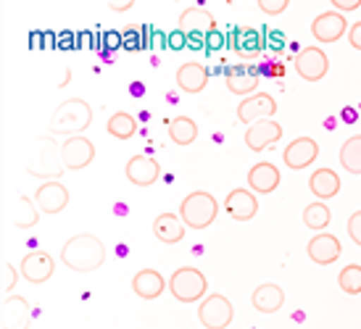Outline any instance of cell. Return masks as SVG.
Wrapping results in <instances>:
<instances>
[{
    "instance_id": "14",
    "label": "cell",
    "mask_w": 361,
    "mask_h": 329,
    "mask_svg": "<svg viewBox=\"0 0 361 329\" xmlns=\"http://www.w3.org/2000/svg\"><path fill=\"white\" fill-rule=\"evenodd\" d=\"M306 253H309V259L314 261V263L330 266V263H335V261L341 259L343 245L335 235H330V232H319V235H314V237L309 240Z\"/></svg>"
},
{
    "instance_id": "18",
    "label": "cell",
    "mask_w": 361,
    "mask_h": 329,
    "mask_svg": "<svg viewBox=\"0 0 361 329\" xmlns=\"http://www.w3.org/2000/svg\"><path fill=\"white\" fill-rule=\"evenodd\" d=\"M224 209L235 221H251L259 213V200L253 195V190H232L227 200H224Z\"/></svg>"
},
{
    "instance_id": "38",
    "label": "cell",
    "mask_w": 361,
    "mask_h": 329,
    "mask_svg": "<svg viewBox=\"0 0 361 329\" xmlns=\"http://www.w3.org/2000/svg\"><path fill=\"white\" fill-rule=\"evenodd\" d=\"M353 119H356V111H353V108L343 111V121H353Z\"/></svg>"
},
{
    "instance_id": "28",
    "label": "cell",
    "mask_w": 361,
    "mask_h": 329,
    "mask_svg": "<svg viewBox=\"0 0 361 329\" xmlns=\"http://www.w3.org/2000/svg\"><path fill=\"white\" fill-rule=\"evenodd\" d=\"M198 137V124L190 119V116H174L169 121V140L180 148H188L192 145Z\"/></svg>"
},
{
    "instance_id": "33",
    "label": "cell",
    "mask_w": 361,
    "mask_h": 329,
    "mask_svg": "<svg viewBox=\"0 0 361 329\" xmlns=\"http://www.w3.org/2000/svg\"><path fill=\"white\" fill-rule=\"evenodd\" d=\"M259 8L269 16H280L288 11V0H259Z\"/></svg>"
},
{
    "instance_id": "36",
    "label": "cell",
    "mask_w": 361,
    "mask_h": 329,
    "mask_svg": "<svg viewBox=\"0 0 361 329\" xmlns=\"http://www.w3.org/2000/svg\"><path fill=\"white\" fill-rule=\"evenodd\" d=\"M356 8H361V0H332V11H338V13H348Z\"/></svg>"
},
{
    "instance_id": "4",
    "label": "cell",
    "mask_w": 361,
    "mask_h": 329,
    "mask_svg": "<svg viewBox=\"0 0 361 329\" xmlns=\"http://www.w3.org/2000/svg\"><path fill=\"white\" fill-rule=\"evenodd\" d=\"M206 290H209V282H206V274L195 266H182L171 274L169 280V292L180 303H195V300L206 298Z\"/></svg>"
},
{
    "instance_id": "20",
    "label": "cell",
    "mask_w": 361,
    "mask_h": 329,
    "mask_svg": "<svg viewBox=\"0 0 361 329\" xmlns=\"http://www.w3.org/2000/svg\"><path fill=\"white\" fill-rule=\"evenodd\" d=\"M280 169L271 163V161H259L256 166H251L248 171V187L259 195H269L280 187Z\"/></svg>"
},
{
    "instance_id": "5",
    "label": "cell",
    "mask_w": 361,
    "mask_h": 329,
    "mask_svg": "<svg viewBox=\"0 0 361 329\" xmlns=\"http://www.w3.org/2000/svg\"><path fill=\"white\" fill-rule=\"evenodd\" d=\"M198 319L206 329H227L235 319V309L232 303L224 295L214 292V295H206L198 306Z\"/></svg>"
},
{
    "instance_id": "35",
    "label": "cell",
    "mask_w": 361,
    "mask_h": 329,
    "mask_svg": "<svg viewBox=\"0 0 361 329\" xmlns=\"http://www.w3.org/2000/svg\"><path fill=\"white\" fill-rule=\"evenodd\" d=\"M348 237L361 248V211L351 213V219H348Z\"/></svg>"
},
{
    "instance_id": "31",
    "label": "cell",
    "mask_w": 361,
    "mask_h": 329,
    "mask_svg": "<svg viewBox=\"0 0 361 329\" xmlns=\"http://www.w3.org/2000/svg\"><path fill=\"white\" fill-rule=\"evenodd\" d=\"M341 166L348 174H361V135H353L343 142L341 148Z\"/></svg>"
},
{
    "instance_id": "16",
    "label": "cell",
    "mask_w": 361,
    "mask_h": 329,
    "mask_svg": "<svg viewBox=\"0 0 361 329\" xmlns=\"http://www.w3.org/2000/svg\"><path fill=\"white\" fill-rule=\"evenodd\" d=\"M280 140H282V127L274 119H261L245 130V145L253 153H261V150H267L269 145H274V142Z\"/></svg>"
},
{
    "instance_id": "10",
    "label": "cell",
    "mask_w": 361,
    "mask_h": 329,
    "mask_svg": "<svg viewBox=\"0 0 361 329\" xmlns=\"http://www.w3.org/2000/svg\"><path fill=\"white\" fill-rule=\"evenodd\" d=\"M274 113H277V100L267 92H256L251 98H243V103L238 106V119L248 127L261 119H274Z\"/></svg>"
},
{
    "instance_id": "17",
    "label": "cell",
    "mask_w": 361,
    "mask_h": 329,
    "mask_svg": "<svg viewBox=\"0 0 361 329\" xmlns=\"http://www.w3.org/2000/svg\"><path fill=\"white\" fill-rule=\"evenodd\" d=\"M0 316H3V329H30L32 324V309L21 295H8L3 300Z\"/></svg>"
},
{
    "instance_id": "37",
    "label": "cell",
    "mask_w": 361,
    "mask_h": 329,
    "mask_svg": "<svg viewBox=\"0 0 361 329\" xmlns=\"http://www.w3.org/2000/svg\"><path fill=\"white\" fill-rule=\"evenodd\" d=\"M348 42H351L353 50H361V21L351 24V30H348Z\"/></svg>"
},
{
    "instance_id": "15",
    "label": "cell",
    "mask_w": 361,
    "mask_h": 329,
    "mask_svg": "<svg viewBox=\"0 0 361 329\" xmlns=\"http://www.w3.org/2000/svg\"><path fill=\"white\" fill-rule=\"evenodd\" d=\"M124 174H127V180L135 185V187H151L156 185L161 177V166L159 161L151 159V156H132L127 161V166H124Z\"/></svg>"
},
{
    "instance_id": "30",
    "label": "cell",
    "mask_w": 361,
    "mask_h": 329,
    "mask_svg": "<svg viewBox=\"0 0 361 329\" xmlns=\"http://www.w3.org/2000/svg\"><path fill=\"white\" fill-rule=\"evenodd\" d=\"M106 130L116 140H130V137H135V132H137V121L127 111H116L109 119V124H106Z\"/></svg>"
},
{
    "instance_id": "1",
    "label": "cell",
    "mask_w": 361,
    "mask_h": 329,
    "mask_svg": "<svg viewBox=\"0 0 361 329\" xmlns=\"http://www.w3.org/2000/svg\"><path fill=\"white\" fill-rule=\"evenodd\" d=\"M103 261H106V248L95 235H74L61 248V263L80 274L101 269Z\"/></svg>"
},
{
    "instance_id": "26",
    "label": "cell",
    "mask_w": 361,
    "mask_h": 329,
    "mask_svg": "<svg viewBox=\"0 0 361 329\" xmlns=\"http://www.w3.org/2000/svg\"><path fill=\"white\" fill-rule=\"evenodd\" d=\"M309 190L319 200H330L341 192V177L332 169H317L309 177Z\"/></svg>"
},
{
    "instance_id": "32",
    "label": "cell",
    "mask_w": 361,
    "mask_h": 329,
    "mask_svg": "<svg viewBox=\"0 0 361 329\" xmlns=\"http://www.w3.org/2000/svg\"><path fill=\"white\" fill-rule=\"evenodd\" d=\"M338 285L345 295H361V266L348 263L345 269L338 274Z\"/></svg>"
},
{
    "instance_id": "2",
    "label": "cell",
    "mask_w": 361,
    "mask_h": 329,
    "mask_svg": "<svg viewBox=\"0 0 361 329\" xmlns=\"http://www.w3.org/2000/svg\"><path fill=\"white\" fill-rule=\"evenodd\" d=\"M92 124V108L87 100L69 98L63 100L56 113L51 116V135H66V137H77Z\"/></svg>"
},
{
    "instance_id": "6",
    "label": "cell",
    "mask_w": 361,
    "mask_h": 329,
    "mask_svg": "<svg viewBox=\"0 0 361 329\" xmlns=\"http://www.w3.org/2000/svg\"><path fill=\"white\" fill-rule=\"evenodd\" d=\"M95 159V145H92L85 135L77 137H66V142L61 145V161L69 171H82L87 169Z\"/></svg>"
},
{
    "instance_id": "11",
    "label": "cell",
    "mask_w": 361,
    "mask_h": 329,
    "mask_svg": "<svg viewBox=\"0 0 361 329\" xmlns=\"http://www.w3.org/2000/svg\"><path fill=\"white\" fill-rule=\"evenodd\" d=\"M35 203L40 213H61V211L69 206V190L63 187L61 180H51V182H42L37 192H35Z\"/></svg>"
},
{
    "instance_id": "7",
    "label": "cell",
    "mask_w": 361,
    "mask_h": 329,
    "mask_svg": "<svg viewBox=\"0 0 361 329\" xmlns=\"http://www.w3.org/2000/svg\"><path fill=\"white\" fill-rule=\"evenodd\" d=\"M295 71H298V77L306 82H319L327 77V71H330V58H327V53L317 45H309V48H303L298 53V58H295Z\"/></svg>"
},
{
    "instance_id": "19",
    "label": "cell",
    "mask_w": 361,
    "mask_h": 329,
    "mask_svg": "<svg viewBox=\"0 0 361 329\" xmlns=\"http://www.w3.org/2000/svg\"><path fill=\"white\" fill-rule=\"evenodd\" d=\"M224 82H227V90L235 92V95H243V98H251L256 95V87H259V71L251 69V66H230L227 74H224Z\"/></svg>"
},
{
    "instance_id": "22",
    "label": "cell",
    "mask_w": 361,
    "mask_h": 329,
    "mask_svg": "<svg viewBox=\"0 0 361 329\" xmlns=\"http://www.w3.org/2000/svg\"><path fill=\"white\" fill-rule=\"evenodd\" d=\"M216 30V21L206 8H188L180 13V32L182 35H192V37H201L209 32Z\"/></svg>"
},
{
    "instance_id": "3",
    "label": "cell",
    "mask_w": 361,
    "mask_h": 329,
    "mask_svg": "<svg viewBox=\"0 0 361 329\" xmlns=\"http://www.w3.org/2000/svg\"><path fill=\"white\" fill-rule=\"evenodd\" d=\"M216 213H219V203L206 190H195L180 203V219L185 221L188 230H206L209 224H214Z\"/></svg>"
},
{
    "instance_id": "12",
    "label": "cell",
    "mask_w": 361,
    "mask_h": 329,
    "mask_svg": "<svg viewBox=\"0 0 361 329\" xmlns=\"http://www.w3.org/2000/svg\"><path fill=\"white\" fill-rule=\"evenodd\" d=\"M319 156V145L314 137H295V140L285 148L282 153V161H285V166L293 171H301V169H309L311 163L317 161Z\"/></svg>"
},
{
    "instance_id": "29",
    "label": "cell",
    "mask_w": 361,
    "mask_h": 329,
    "mask_svg": "<svg viewBox=\"0 0 361 329\" xmlns=\"http://www.w3.org/2000/svg\"><path fill=\"white\" fill-rule=\"evenodd\" d=\"M330 221H332V211L327 209V203H324V200L309 203V206L303 209V224H306L311 232L327 230V227H330Z\"/></svg>"
},
{
    "instance_id": "25",
    "label": "cell",
    "mask_w": 361,
    "mask_h": 329,
    "mask_svg": "<svg viewBox=\"0 0 361 329\" xmlns=\"http://www.w3.org/2000/svg\"><path fill=\"white\" fill-rule=\"evenodd\" d=\"M153 235L164 242V245H177L185 237V221L174 213H161L153 221Z\"/></svg>"
},
{
    "instance_id": "34",
    "label": "cell",
    "mask_w": 361,
    "mask_h": 329,
    "mask_svg": "<svg viewBox=\"0 0 361 329\" xmlns=\"http://www.w3.org/2000/svg\"><path fill=\"white\" fill-rule=\"evenodd\" d=\"M16 277H19L16 266L6 261V263H3V292H6V295H11V290H13V285H16Z\"/></svg>"
},
{
    "instance_id": "21",
    "label": "cell",
    "mask_w": 361,
    "mask_h": 329,
    "mask_svg": "<svg viewBox=\"0 0 361 329\" xmlns=\"http://www.w3.org/2000/svg\"><path fill=\"white\" fill-rule=\"evenodd\" d=\"M177 85H180L182 92L188 95H198V92L206 90L209 85V69L203 63H195V61H188L177 69Z\"/></svg>"
},
{
    "instance_id": "13",
    "label": "cell",
    "mask_w": 361,
    "mask_h": 329,
    "mask_svg": "<svg viewBox=\"0 0 361 329\" xmlns=\"http://www.w3.org/2000/svg\"><path fill=\"white\" fill-rule=\"evenodd\" d=\"M40 166H32L30 174L32 177H42V180H59L63 174V161H61V148L56 145L53 137H42L40 140Z\"/></svg>"
},
{
    "instance_id": "27",
    "label": "cell",
    "mask_w": 361,
    "mask_h": 329,
    "mask_svg": "<svg viewBox=\"0 0 361 329\" xmlns=\"http://www.w3.org/2000/svg\"><path fill=\"white\" fill-rule=\"evenodd\" d=\"M40 219V209L35 198H19L13 203V211H11V224L16 230H32Z\"/></svg>"
},
{
    "instance_id": "9",
    "label": "cell",
    "mask_w": 361,
    "mask_h": 329,
    "mask_svg": "<svg viewBox=\"0 0 361 329\" xmlns=\"http://www.w3.org/2000/svg\"><path fill=\"white\" fill-rule=\"evenodd\" d=\"M21 277L32 285H42V282H48L53 277V271H56V261H53L51 253H45V250H32L27 253L24 259H21Z\"/></svg>"
},
{
    "instance_id": "8",
    "label": "cell",
    "mask_w": 361,
    "mask_h": 329,
    "mask_svg": "<svg viewBox=\"0 0 361 329\" xmlns=\"http://www.w3.org/2000/svg\"><path fill=\"white\" fill-rule=\"evenodd\" d=\"M348 21L338 11H324L311 21V35L317 42H338L343 35H348Z\"/></svg>"
},
{
    "instance_id": "24",
    "label": "cell",
    "mask_w": 361,
    "mask_h": 329,
    "mask_svg": "<svg viewBox=\"0 0 361 329\" xmlns=\"http://www.w3.org/2000/svg\"><path fill=\"white\" fill-rule=\"evenodd\" d=\"M132 290H135L137 298L156 300L166 290V280L156 269H140L135 274V280H132Z\"/></svg>"
},
{
    "instance_id": "23",
    "label": "cell",
    "mask_w": 361,
    "mask_h": 329,
    "mask_svg": "<svg viewBox=\"0 0 361 329\" xmlns=\"http://www.w3.org/2000/svg\"><path fill=\"white\" fill-rule=\"evenodd\" d=\"M251 303L259 314H277L285 306V292H282L280 285L267 282V285H259V287L253 290Z\"/></svg>"
},
{
    "instance_id": "39",
    "label": "cell",
    "mask_w": 361,
    "mask_h": 329,
    "mask_svg": "<svg viewBox=\"0 0 361 329\" xmlns=\"http://www.w3.org/2000/svg\"><path fill=\"white\" fill-rule=\"evenodd\" d=\"M271 74H274V77H282V66H271Z\"/></svg>"
}]
</instances>
